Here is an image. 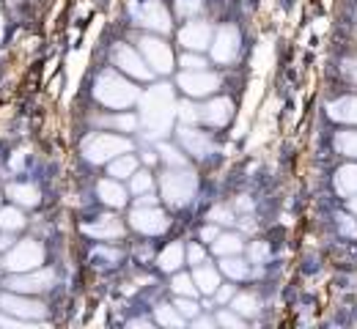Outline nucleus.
Returning <instances> with one entry per match:
<instances>
[{
    "mask_svg": "<svg viewBox=\"0 0 357 329\" xmlns=\"http://www.w3.org/2000/svg\"><path fill=\"white\" fill-rule=\"evenodd\" d=\"M137 104H140L137 121L149 138H160V135L171 132L174 118H176V102H174V91L168 86L149 88L146 94H140Z\"/></svg>",
    "mask_w": 357,
    "mask_h": 329,
    "instance_id": "nucleus-1",
    "label": "nucleus"
},
{
    "mask_svg": "<svg viewBox=\"0 0 357 329\" xmlns=\"http://www.w3.org/2000/svg\"><path fill=\"white\" fill-rule=\"evenodd\" d=\"M93 99L107 110H130L140 99V88L119 69H105L93 80Z\"/></svg>",
    "mask_w": 357,
    "mask_h": 329,
    "instance_id": "nucleus-2",
    "label": "nucleus"
},
{
    "mask_svg": "<svg viewBox=\"0 0 357 329\" xmlns=\"http://www.w3.org/2000/svg\"><path fill=\"white\" fill-rule=\"evenodd\" d=\"M195 192H198V179L187 165L162 170V176H160V198L165 200V206L184 209L195 198Z\"/></svg>",
    "mask_w": 357,
    "mask_h": 329,
    "instance_id": "nucleus-3",
    "label": "nucleus"
},
{
    "mask_svg": "<svg viewBox=\"0 0 357 329\" xmlns=\"http://www.w3.org/2000/svg\"><path fill=\"white\" fill-rule=\"evenodd\" d=\"M132 151V141L127 135H116V132H93L83 141V157L91 165H107L110 159H116L119 154Z\"/></svg>",
    "mask_w": 357,
    "mask_h": 329,
    "instance_id": "nucleus-4",
    "label": "nucleus"
},
{
    "mask_svg": "<svg viewBox=\"0 0 357 329\" xmlns=\"http://www.w3.org/2000/svg\"><path fill=\"white\" fill-rule=\"evenodd\" d=\"M135 45H137V52L143 55V61L149 63V69L154 72V74H171L174 69H176V55H174V47L160 36V33H140L137 39H135Z\"/></svg>",
    "mask_w": 357,
    "mask_h": 329,
    "instance_id": "nucleus-5",
    "label": "nucleus"
},
{
    "mask_svg": "<svg viewBox=\"0 0 357 329\" xmlns=\"http://www.w3.org/2000/svg\"><path fill=\"white\" fill-rule=\"evenodd\" d=\"M45 264V247L36 241V239H22V241H14L6 255H3V269L8 275H17V272H31V269H39Z\"/></svg>",
    "mask_w": 357,
    "mask_h": 329,
    "instance_id": "nucleus-6",
    "label": "nucleus"
},
{
    "mask_svg": "<svg viewBox=\"0 0 357 329\" xmlns=\"http://www.w3.org/2000/svg\"><path fill=\"white\" fill-rule=\"evenodd\" d=\"M223 86V74L215 69H198V72H178L176 88L187 99H206L215 96Z\"/></svg>",
    "mask_w": 357,
    "mask_h": 329,
    "instance_id": "nucleus-7",
    "label": "nucleus"
},
{
    "mask_svg": "<svg viewBox=\"0 0 357 329\" xmlns=\"http://www.w3.org/2000/svg\"><path fill=\"white\" fill-rule=\"evenodd\" d=\"M110 63H113L121 74H127L130 80H137V83H151V80L157 77V74L149 69V63L143 61V55L137 52V47L124 45V42L113 45V49H110Z\"/></svg>",
    "mask_w": 357,
    "mask_h": 329,
    "instance_id": "nucleus-8",
    "label": "nucleus"
},
{
    "mask_svg": "<svg viewBox=\"0 0 357 329\" xmlns=\"http://www.w3.org/2000/svg\"><path fill=\"white\" fill-rule=\"evenodd\" d=\"M127 220H130V228L140 236H162L171 228V217L160 203H151V206L135 203Z\"/></svg>",
    "mask_w": 357,
    "mask_h": 329,
    "instance_id": "nucleus-9",
    "label": "nucleus"
},
{
    "mask_svg": "<svg viewBox=\"0 0 357 329\" xmlns=\"http://www.w3.org/2000/svg\"><path fill=\"white\" fill-rule=\"evenodd\" d=\"M135 25H140L143 31L149 33H160V36H168L174 31V19H171V11L160 3V0H140V6L132 8Z\"/></svg>",
    "mask_w": 357,
    "mask_h": 329,
    "instance_id": "nucleus-10",
    "label": "nucleus"
},
{
    "mask_svg": "<svg viewBox=\"0 0 357 329\" xmlns=\"http://www.w3.org/2000/svg\"><path fill=\"white\" fill-rule=\"evenodd\" d=\"M176 143L178 148L195 159H206L215 154V138L209 132H204L198 124H178L176 127Z\"/></svg>",
    "mask_w": 357,
    "mask_h": 329,
    "instance_id": "nucleus-11",
    "label": "nucleus"
},
{
    "mask_svg": "<svg viewBox=\"0 0 357 329\" xmlns=\"http://www.w3.org/2000/svg\"><path fill=\"white\" fill-rule=\"evenodd\" d=\"M0 310L6 316H14L20 321H39L47 316V305L39 299H31V294H3L0 296Z\"/></svg>",
    "mask_w": 357,
    "mask_h": 329,
    "instance_id": "nucleus-12",
    "label": "nucleus"
},
{
    "mask_svg": "<svg viewBox=\"0 0 357 329\" xmlns=\"http://www.w3.org/2000/svg\"><path fill=\"white\" fill-rule=\"evenodd\" d=\"M3 285L6 291H14V294H45L55 285V272L42 266L31 272H17V275H8Z\"/></svg>",
    "mask_w": 357,
    "mask_h": 329,
    "instance_id": "nucleus-13",
    "label": "nucleus"
},
{
    "mask_svg": "<svg viewBox=\"0 0 357 329\" xmlns=\"http://www.w3.org/2000/svg\"><path fill=\"white\" fill-rule=\"evenodd\" d=\"M239 49H242V36L236 31V25H223L215 31L212 36V45H209V58L220 66H228L239 58Z\"/></svg>",
    "mask_w": 357,
    "mask_h": 329,
    "instance_id": "nucleus-14",
    "label": "nucleus"
},
{
    "mask_svg": "<svg viewBox=\"0 0 357 329\" xmlns=\"http://www.w3.org/2000/svg\"><path fill=\"white\" fill-rule=\"evenodd\" d=\"M234 99L228 96H206L204 104H198V127H212L223 129L234 118Z\"/></svg>",
    "mask_w": 357,
    "mask_h": 329,
    "instance_id": "nucleus-15",
    "label": "nucleus"
},
{
    "mask_svg": "<svg viewBox=\"0 0 357 329\" xmlns=\"http://www.w3.org/2000/svg\"><path fill=\"white\" fill-rule=\"evenodd\" d=\"M212 36H215V31L204 19H190L176 31L178 47L190 49V52H206L209 45H212Z\"/></svg>",
    "mask_w": 357,
    "mask_h": 329,
    "instance_id": "nucleus-16",
    "label": "nucleus"
},
{
    "mask_svg": "<svg viewBox=\"0 0 357 329\" xmlns=\"http://www.w3.org/2000/svg\"><path fill=\"white\" fill-rule=\"evenodd\" d=\"M83 234L96 239V241H119V239H124V234H127V225L116 214H102L93 223L83 225Z\"/></svg>",
    "mask_w": 357,
    "mask_h": 329,
    "instance_id": "nucleus-17",
    "label": "nucleus"
},
{
    "mask_svg": "<svg viewBox=\"0 0 357 329\" xmlns=\"http://www.w3.org/2000/svg\"><path fill=\"white\" fill-rule=\"evenodd\" d=\"M96 195H99V200H102L105 206H110V209H124V206L130 203V189L124 187L119 179H102V182L96 184Z\"/></svg>",
    "mask_w": 357,
    "mask_h": 329,
    "instance_id": "nucleus-18",
    "label": "nucleus"
},
{
    "mask_svg": "<svg viewBox=\"0 0 357 329\" xmlns=\"http://www.w3.org/2000/svg\"><path fill=\"white\" fill-rule=\"evenodd\" d=\"M218 269H220V275H223V278H228V280H234V282L250 280V275H253V264L245 258V252L220 258Z\"/></svg>",
    "mask_w": 357,
    "mask_h": 329,
    "instance_id": "nucleus-19",
    "label": "nucleus"
},
{
    "mask_svg": "<svg viewBox=\"0 0 357 329\" xmlns=\"http://www.w3.org/2000/svg\"><path fill=\"white\" fill-rule=\"evenodd\" d=\"M192 280H195V288H198V294L201 296H212L215 291H218V285L223 282V275H220V269L218 266H212L209 261L206 264H201V266H192Z\"/></svg>",
    "mask_w": 357,
    "mask_h": 329,
    "instance_id": "nucleus-20",
    "label": "nucleus"
},
{
    "mask_svg": "<svg viewBox=\"0 0 357 329\" xmlns=\"http://www.w3.org/2000/svg\"><path fill=\"white\" fill-rule=\"evenodd\" d=\"M96 124L110 129V132H124V135H132L135 129L140 127L137 115L130 113V110H113V115H99Z\"/></svg>",
    "mask_w": 357,
    "mask_h": 329,
    "instance_id": "nucleus-21",
    "label": "nucleus"
},
{
    "mask_svg": "<svg viewBox=\"0 0 357 329\" xmlns=\"http://www.w3.org/2000/svg\"><path fill=\"white\" fill-rule=\"evenodd\" d=\"M6 195H8V200L17 203L20 209H33V206H39V200H42V192L33 187V184H25V182L8 184V187H6Z\"/></svg>",
    "mask_w": 357,
    "mask_h": 329,
    "instance_id": "nucleus-22",
    "label": "nucleus"
},
{
    "mask_svg": "<svg viewBox=\"0 0 357 329\" xmlns=\"http://www.w3.org/2000/svg\"><path fill=\"white\" fill-rule=\"evenodd\" d=\"M245 236L236 234V231H220V236L209 244L212 247V252L218 255V258H225V255H239V252H245Z\"/></svg>",
    "mask_w": 357,
    "mask_h": 329,
    "instance_id": "nucleus-23",
    "label": "nucleus"
},
{
    "mask_svg": "<svg viewBox=\"0 0 357 329\" xmlns=\"http://www.w3.org/2000/svg\"><path fill=\"white\" fill-rule=\"evenodd\" d=\"M157 266H160V272H168V275H174L176 269L184 266V241H171V244H165L162 247V252L157 255Z\"/></svg>",
    "mask_w": 357,
    "mask_h": 329,
    "instance_id": "nucleus-24",
    "label": "nucleus"
},
{
    "mask_svg": "<svg viewBox=\"0 0 357 329\" xmlns=\"http://www.w3.org/2000/svg\"><path fill=\"white\" fill-rule=\"evenodd\" d=\"M137 168H140V159L135 157L132 151H127V154H119L116 159L107 162V176L110 179H119V182H127Z\"/></svg>",
    "mask_w": 357,
    "mask_h": 329,
    "instance_id": "nucleus-25",
    "label": "nucleus"
},
{
    "mask_svg": "<svg viewBox=\"0 0 357 329\" xmlns=\"http://www.w3.org/2000/svg\"><path fill=\"white\" fill-rule=\"evenodd\" d=\"M327 113H330V118H335L341 124L357 127V96H341L338 102H333L327 107Z\"/></svg>",
    "mask_w": 357,
    "mask_h": 329,
    "instance_id": "nucleus-26",
    "label": "nucleus"
},
{
    "mask_svg": "<svg viewBox=\"0 0 357 329\" xmlns=\"http://www.w3.org/2000/svg\"><path fill=\"white\" fill-rule=\"evenodd\" d=\"M335 189L341 198H352L357 195V165L349 162V165H341L335 170Z\"/></svg>",
    "mask_w": 357,
    "mask_h": 329,
    "instance_id": "nucleus-27",
    "label": "nucleus"
},
{
    "mask_svg": "<svg viewBox=\"0 0 357 329\" xmlns=\"http://www.w3.org/2000/svg\"><path fill=\"white\" fill-rule=\"evenodd\" d=\"M228 307H231V310H236L242 319H253V316H259V313H261V302H259V296H256V294H248V291H245V294H239V291H236V294H234V299L228 302Z\"/></svg>",
    "mask_w": 357,
    "mask_h": 329,
    "instance_id": "nucleus-28",
    "label": "nucleus"
},
{
    "mask_svg": "<svg viewBox=\"0 0 357 329\" xmlns=\"http://www.w3.org/2000/svg\"><path fill=\"white\" fill-rule=\"evenodd\" d=\"M25 214L22 209L14 203V206H0V231H8V234H17L25 228Z\"/></svg>",
    "mask_w": 357,
    "mask_h": 329,
    "instance_id": "nucleus-29",
    "label": "nucleus"
},
{
    "mask_svg": "<svg viewBox=\"0 0 357 329\" xmlns=\"http://www.w3.org/2000/svg\"><path fill=\"white\" fill-rule=\"evenodd\" d=\"M157 159L165 165V168H184L187 165V154L178 148V145H174V143H157Z\"/></svg>",
    "mask_w": 357,
    "mask_h": 329,
    "instance_id": "nucleus-30",
    "label": "nucleus"
},
{
    "mask_svg": "<svg viewBox=\"0 0 357 329\" xmlns=\"http://www.w3.org/2000/svg\"><path fill=\"white\" fill-rule=\"evenodd\" d=\"M171 291H174V296H201L198 294V288H195V280H192V275L190 272H181L176 269L174 275H171Z\"/></svg>",
    "mask_w": 357,
    "mask_h": 329,
    "instance_id": "nucleus-31",
    "label": "nucleus"
},
{
    "mask_svg": "<svg viewBox=\"0 0 357 329\" xmlns=\"http://www.w3.org/2000/svg\"><path fill=\"white\" fill-rule=\"evenodd\" d=\"M335 151L347 159H357V127H349V129H341L335 135Z\"/></svg>",
    "mask_w": 357,
    "mask_h": 329,
    "instance_id": "nucleus-32",
    "label": "nucleus"
},
{
    "mask_svg": "<svg viewBox=\"0 0 357 329\" xmlns=\"http://www.w3.org/2000/svg\"><path fill=\"white\" fill-rule=\"evenodd\" d=\"M154 321L162 324V327H174V329L187 327V319L178 313L174 305H157L154 307Z\"/></svg>",
    "mask_w": 357,
    "mask_h": 329,
    "instance_id": "nucleus-33",
    "label": "nucleus"
},
{
    "mask_svg": "<svg viewBox=\"0 0 357 329\" xmlns=\"http://www.w3.org/2000/svg\"><path fill=\"white\" fill-rule=\"evenodd\" d=\"M127 182H130V192H132L135 198L137 195H146V192H154V184H157L154 176H151V170H146V168H137Z\"/></svg>",
    "mask_w": 357,
    "mask_h": 329,
    "instance_id": "nucleus-34",
    "label": "nucleus"
},
{
    "mask_svg": "<svg viewBox=\"0 0 357 329\" xmlns=\"http://www.w3.org/2000/svg\"><path fill=\"white\" fill-rule=\"evenodd\" d=\"M176 63H178V69H181V72L209 69V58H206V52H190V49H184V52L176 58Z\"/></svg>",
    "mask_w": 357,
    "mask_h": 329,
    "instance_id": "nucleus-35",
    "label": "nucleus"
},
{
    "mask_svg": "<svg viewBox=\"0 0 357 329\" xmlns=\"http://www.w3.org/2000/svg\"><path fill=\"white\" fill-rule=\"evenodd\" d=\"M269 255H272V250H269L267 241H261V239L245 244V258H248L250 264H256V266H264L269 261Z\"/></svg>",
    "mask_w": 357,
    "mask_h": 329,
    "instance_id": "nucleus-36",
    "label": "nucleus"
},
{
    "mask_svg": "<svg viewBox=\"0 0 357 329\" xmlns=\"http://www.w3.org/2000/svg\"><path fill=\"white\" fill-rule=\"evenodd\" d=\"M209 261V250L204 241H190L184 244V266H201Z\"/></svg>",
    "mask_w": 357,
    "mask_h": 329,
    "instance_id": "nucleus-37",
    "label": "nucleus"
},
{
    "mask_svg": "<svg viewBox=\"0 0 357 329\" xmlns=\"http://www.w3.org/2000/svg\"><path fill=\"white\" fill-rule=\"evenodd\" d=\"M174 307H176L187 321H190V319H195V316L204 310V307H201V302H198L195 296H174Z\"/></svg>",
    "mask_w": 357,
    "mask_h": 329,
    "instance_id": "nucleus-38",
    "label": "nucleus"
},
{
    "mask_svg": "<svg viewBox=\"0 0 357 329\" xmlns=\"http://www.w3.org/2000/svg\"><path fill=\"white\" fill-rule=\"evenodd\" d=\"M234 217H236V214H234V209H228L225 203L212 206V209L206 211V220H209V223H215V225H220V228H223V225H234Z\"/></svg>",
    "mask_w": 357,
    "mask_h": 329,
    "instance_id": "nucleus-39",
    "label": "nucleus"
},
{
    "mask_svg": "<svg viewBox=\"0 0 357 329\" xmlns=\"http://www.w3.org/2000/svg\"><path fill=\"white\" fill-rule=\"evenodd\" d=\"M215 321H218V327H225V329H245V319H242L236 310H231V307L218 310Z\"/></svg>",
    "mask_w": 357,
    "mask_h": 329,
    "instance_id": "nucleus-40",
    "label": "nucleus"
},
{
    "mask_svg": "<svg viewBox=\"0 0 357 329\" xmlns=\"http://www.w3.org/2000/svg\"><path fill=\"white\" fill-rule=\"evenodd\" d=\"M204 11V0H176V17L181 19H195Z\"/></svg>",
    "mask_w": 357,
    "mask_h": 329,
    "instance_id": "nucleus-41",
    "label": "nucleus"
},
{
    "mask_svg": "<svg viewBox=\"0 0 357 329\" xmlns=\"http://www.w3.org/2000/svg\"><path fill=\"white\" fill-rule=\"evenodd\" d=\"M234 294H236V285H234V280H228V282H220V285H218V291L212 294V299H215V305L225 307V305L234 299Z\"/></svg>",
    "mask_w": 357,
    "mask_h": 329,
    "instance_id": "nucleus-42",
    "label": "nucleus"
},
{
    "mask_svg": "<svg viewBox=\"0 0 357 329\" xmlns=\"http://www.w3.org/2000/svg\"><path fill=\"white\" fill-rule=\"evenodd\" d=\"M338 234L347 239H357V217L355 214H338Z\"/></svg>",
    "mask_w": 357,
    "mask_h": 329,
    "instance_id": "nucleus-43",
    "label": "nucleus"
},
{
    "mask_svg": "<svg viewBox=\"0 0 357 329\" xmlns=\"http://www.w3.org/2000/svg\"><path fill=\"white\" fill-rule=\"evenodd\" d=\"M220 225H215V223H209L206 220V225H201V231H198V241H204V244H212L218 236H220Z\"/></svg>",
    "mask_w": 357,
    "mask_h": 329,
    "instance_id": "nucleus-44",
    "label": "nucleus"
},
{
    "mask_svg": "<svg viewBox=\"0 0 357 329\" xmlns=\"http://www.w3.org/2000/svg\"><path fill=\"white\" fill-rule=\"evenodd\" d=\"M187 324H190V327H195V329H212V327H218V321H215L212 316H204V310H201V313H198L195 319H190Z\"/></svg>",
    "mask_w": 357,
    "mask_h": 329,
    "instance_id": "nucleus-45",
    "label": "nucleus"
},
{
    "mask_svg": "<svg viewBox=\"0 0 357 329\" xmlns=\"http://www.w3.org/2000/svg\"><path fill=\"white\" fill-rule=\"evenodd\" d=\"M344 74H347V80L357 88V55L355 58H347V61H344Z\"/></svg>",
    "mask_w": 357,
    "mask_h": 329,
    "instance_id": "nucleus-46",
    "label": "nucleus"
},
{
    "mask_svg": "<svg viewBox=\"0 0 357 329\" xmlns=\"http://www.w3.org/2000/svg\"><path fill=\"white\" fill-rule=\"evenodd\" d=\"M347 209H349V214H355V217H357V195L347 198Z\"/></svg>",
    "mask_w": 357,
    "mask_h": 329,
    "instance_id": "nucleus-47",
    "label": "nucleus"
},
{
    "mask_svg": "<svg viewBox=\"0 0 357 329\" xmlns=\"http://www.w3.org/2000/svg\"><path fill=\"white\" fill-rule=\"evenodd\" d=\"M0 36H3V19H0Z\"/></svg>",
    "mask_w": 357,
    "mask_h": 329,
    "instance_id": "nucleus-48",
    "label": "nucleus"
},
{
    "mask_svg": "<svg viewBox=\"0 0 357 329\" xmlns=\"http://www.w3.org/2000/svg\"><path fill=\"white\" fill-rule=\"evenodd\" d=\"M0 203H3V192H0Z\"/></svg>",
    "mask_w": 357,
    "mask_h": 329,
    "instance_id": "nucleus-49",
    "label": "nucleus"
}]
</instances>
